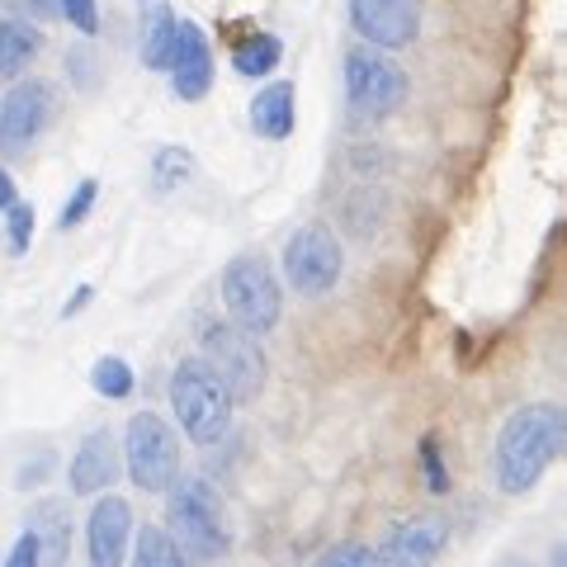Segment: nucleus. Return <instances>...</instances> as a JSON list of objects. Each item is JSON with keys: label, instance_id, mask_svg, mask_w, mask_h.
I'll use <instances>...</instances> for the list:
<instances>
[{"label": "nucleus", "instance_id": "obj_1", "mask_svg": "<svg viewBox=\"0 0 567 567\" xmlns=\"http://www.w3.org/2000/svg\"><path fill=\"white\" fill-rule=\"evenodd\" d=\"M567 454V406L558 402H529L516 406L492 450V477L506 496H525L539 477Z\"/></svg>", "mask_w": 567, "mask_h": 567}, {"label": "nucleus", "instance_id": "obj_2", "mask_svg": "<svg viewBox=\"0 0 567 567\" xmlns=\"http://www.w3.org/2000/svg\"><path fill=\"white\" fill-rule=\"evenodd\" d=\"M166 529L194 567L223 563L227 548H233L227 506L208 477H181V483L166 492Z\"/></svg>", "mask_w": 567, "mask_h": 567}, {"label": "nucleus", "instance_id": "obj_3", "mask_svg": "<svg viewBox=\"0 0 567 567\" xmlns=\"http://www.w3.org/2000/svg\"><path fill=\"white\" fill-rule=\"evenodd\" d=\"M233 393L227 383L213 374V364L204 354H185L171 374V412H175V425L194 440V445H213L223 440L227 421H233Z\"/></svg>", "mask_w": 567, "mask_h": 567}, {"label": "nucleus", "instance_id": "obj_4", "mask_svg": "<svg viewBox=\"0 0 567 567\" xmlns=\"http://www.w3.org/2000/svg\"><path fill=\"white\" fill-rule=\"evenodd\" d=\"M223 308L227 322L251 336H270L284 317V284L260 256H233L223 270Z\"/></svg>", "mask_w": 567, "mask_h": 567}, {"label": "nucleus", "instance_id": "obj_5", "mask_svg": "<svg viewBox=\"0 0 567 567\" xmlns=\"http://www.w3.org/2000/svg\"><path fill=\"white\" fill-rule=\"evenodd\" d=\"M123 468L137 492H171L181 483V435L156 412H137L123 425Z\"/></svg>", "mask_w": 567, "mask_h": 567}, {"label": "nucleus", "instance_id": "obj_6", "mask_svg": "<svg viewBox=\"0 0 567 567\" xmlns=\"http://www.w3.org/2000/svg\"><path fill=\"white\" fill-rule=\"evenodd\" d=\"M406 71L393 52L374 43H354L346 52V100L360 118H388L406 104Z\"/></svg>", "mask_w": 567, "mask_h": 567}, {"label": "nucleus", "instance_id": "obj_7", "mask_svg": "<svg viewBox=\"0 0 567 567\" xmlns=\"http://www.w3.org/2000/svg\"><path fill=\"white\" fill-rule=\"evenodd\" d=\"M346 275V251L327 223H303L284 246V284L303 298H327Z\"/></svg>", "mask_w": 567, "mask_h": 567}, {"label": "nucleus", "instance_id": "obj_8", "mask_svg": "<svg viewBox=\"0 0 567 567\" xmlns=\"http://www.w3.org/2000/svg\"><path fill=\"white\" fill-rule=\"evenodd\" d=\"M256 341L260 336L241 331L237 322H204V360L227 383L237 406L256 402L265 393V354Z\"/></svg>", "mask_w": 567, "mask_h": 567}, {"label": "nucleus", "instance_id": "obj_9", "mask_svg": "<svg viewBox=\"0 0 567 567\" xmlns=\"http://www.w3.org/2000/svg\"><path fill=\"white\" fill-rule=\"evenodd\" d=\"M133 544H137L133 506L114 492L95 496L91 516H85V563L91 567H123V563H133Z\"/></svg>", "mask_w": 567, "mask_h": 567}, {"label": "nucleus", "instance_id": "obj_10", "mask_svg": "<svg viewBox=\"0 0 567 567\" xmlns=\"http://www.w3.org/2000/svg\"><path fill=\"white\" fill-rule=\"evenodd\" d=\"M52 118H58V85L24 76V81L10 85L6 104H0V137H6L10 152H20L48 128Z\"/></svg>", "mask_w": 567, "mask_h": 567}, {"label": "nucleus", "instance_id": "obj_11", "mask_svg": "<svg viewBox=\"0 0 567 567\" xmlns=\"http://www.w3.org/2000/svg\"><path fill=\"white\" fill-rule=\"evenodd\" d=\"M350 24L364 43L398 52L406 43H416L421 0H350Z\"/></svg>", "mask_w": 567, "mask_h": 567}, {"label": "nucleus", "instance_id": "obj_12", "mask_svg": "<svg viewBox=\"0 0 567 567\" xmlns=\"http://www.w3.org/2000/svg\"><path fill=\"white\" fill-rule=\"evenodd\" d=\"M445 544H450L445 516H412L388 529L374 554H379V567H435Z\"/></svg>", "mask_w": 567, "mask_h": 567}, {"label": "nucleus", "instance_id": "obj_13", "mask_svg": "<svg viewBox=\"0 0 567 567\" xmlns=\"http://www.w3.org/2000/svg\"><path fill=\"white\" fill-rule=\"evenodd\" d=\"M118 477V445H114V431H104V425H95L91 435L76 445V454H71L66 464V483L76 496H104L114 487Z\"/></svg>", "mask_w": 567, "mask_h": 567}, {"label": "nucleus", "instance_id": "obj_14", "mask_svg": "<svg viewBox=\"0 0 567 567\" xmlns=\"http://www.w3.org/2000/svg\"><path fill=\"white\" fill-rule=\"evenodd\" d=\"M171 85H175V95L189 104L213 91V43L194 20H181V52H175Z\"/></svg>", "mask_w": 567, "mask_h": 567}, {"label": "nucleus", "instance_id": "obj_15", "mask_svg": "<svg viewBox=\"0 0 567 567\" xmlns=\"http://www.w3.org/2000/svg\"><path fill=\"white\" fill-rule=\"evenodd\" d=\"M137 52H142V66L147 71H175V52H181V20L166 0H147L142 10V39H137Z\"/></svg>", "mask_w": 567, "mask_h": 567}, {"label": "nucleus", "instance_id": "obj_16", "mask_svg": "<svg viewBox=\"0 0 567 567\" xmlns=\"http://www.w3.org/2000/svg\"><path fill=\"white\" fill-rule=\"evenodd\" d=\"M24 529L39 535L43 567H66V558H71V506L62 502V496H43V502L29 511Z\"/></svg>", "mask_w": 567, "mask_h": 567}, {"label": "nucleus", "instance_id": "obj_17", "mask_svg": "<svg viewBox=\"0 0 567 567\" xmlns=\"http://www.w3.org/2000/svg\"><path fill=\"white\" fill-rule=\"evenodd\" d=\"M293 100H298L293 81H270V85H260L256 100H251V128H256L260 137H270V142H284V137L293 133V118H298Z\"/></svg>", "mask_w": 567, "mask_h": 567}, {"label": "nucleus", "instance_id": "obj_18", "mask_svg": "<svg viewBox=\"0 0 567 567\" xmlns=\"http://www.w3.org/2000/svg\"><path fill=\"white\" fill-rule=\"evenodd\" d=\"M39 52H43V33L33 20L10 14V20L0 24V71H6V81H24V71L33 66Z\"/></svg>", "mask_w": 567, "mask_h": 567}, {"label": "nucleus", "instance_id": "obj_19", "mask_svg": "<svg viewBox=\"0 0 567 567\" xmlns=\"http://www.w3.org/2000/svg\"><path fill=\"white\" fill-rule=\"evenodd\" d=\"M284 58V43L275 39V33H237L233 43V66L241 71V76H270V71L279 66Z\"/></svg>", "mask_w": 567, "mask_h": 567}, {"label": "nucleus", "instance_id": "obj_20", "mask_svg": "<svg viewBox=\"0 0 567 567\" xmlns=\"http://www.w3.org/2000/svg\"><path fill=\"white\" fill-rule=\"evenodd\" d=\"M194 171H199L194 152L181 147V142H166V147H156V156H152V189H156V194L185 189V185L194 181Z\"/></svg>", "mask_w": 567, "mask_h": 567}, {"label": "nucleus", "instance_id": "obj_21", "mask_svg": "<svg viewBox=\"0 0 567 567\" xmlns=\"http://www.w3.org/2000/svg\"><path fill=\"white\" fill-rule=\"evenodd\" d=\"M128 567H194L181 544L171 539V529H156V525H142L137 529V544H133V563Z\"/></svg>", "mask_w": 567, "mask_h": 567}, {"label": "nucleus", "instance_id": "obj_22", "mask_svg": "<svg viewBox=\"0 0 567 567\" xmlns=\"http://www.w3.org/2000/svg\"><path fill=\"white\" fill-rule=\"evenodd\" d=\"M133 364L123 360V354H100L95 360V369H91V388L100 398H110V402H123L133 393Z\"/></svg>", "mask_w": 567, "mask_h": 567}, {"label": "nucleus", "instance_id": "obj_23", "mask_svg": "<svg viewBox=\"0 0 567 567\" xmlns=\"http://www.w3.org/2000/svg\"><path fill=\"white\" fill-rule=\"evenodd\" d=\"M29 241H33V208L20 199V204L6 208V246H10V256H24Z\"/></svg>", "mask_w": 567, "mask_h": 567}, {"label": "nucleus", "instance_id": "obj_24", "mask_svg": "<svg viewBox=\"0 0 567 567\" xmlns=\"http://www.w3.org/2000/svg\"><path fill=\"white\" fill-rule=\"evenodd\" d=\"M312 567H379V554L374 548H364V544H354V539H346V544H331Z\"/></svg>", "mask_w": 567, "mask_h": 567}, {"label": "nucleus", "instance_id": "obj_25", "mask_svg": "<svg viewBox=\"0 0 567 567\" xmlns=\"http://www.w3.org/2000/svg\"><path fill=\"white\" fill-rule=\"evenodd\" d=\"M95 194H100V181H81V185H76V194H71V199H66L62 218H58V227H62V233H71V227H81L85 218H91V208H95Z\"/></svg>", "mask_w": 567, "mask_h": 567}, {"label": "nucleus", "instance_id": "obj_26", "mask_svg": "<svg viewBox=\"0 0 567 567\" xmlns=\"http://www.w3.org/2000/svg\"><path fill=\"white\" fill-rule=\"evenodd\" d=\"M421 473H425V487H431L435 496L450 492V473H445V458H440V440L435 435L421 440Z\"/></svg>", "mask_w": 567, "mask_h": 567}, {"label": "nucleus", "instance_id": "obj_27", "mask_svg": "<svg viewBox=\"0 0 567 567\" xmlns=\"http://www.w3.org/2000/svg\"><path fill=\"white\" fill-rule=\"evenodd\" d=\"M62 20L91 39V33L100 29V0H62Z\"/></svg>", "mask_w": 567, "mask_h": 567}, {"label": "nucleus", "instance_id": "obj_28", "mask_svg": "<svg viewBox=\"0 0 567 567\" xmlns=\"http://www.w3.org/2000/svg\"><path fill=\"white\" fill-rule=\"evenodd\" d=\"M6 567H43V548H39V535H33V529H24V535L10 544Z\"/></svg>", "mask_w": 567, "mask_h": 567}, {"label": "nucleus", "instance_id": "obj_29", "mask_svg": "<svg viewBox=\"0 0 567 567\" xmlns=\"http://www.w3.org/2000/svg\"><path fill=\"white\" fill-rule=\"evenodd\" d=\"M14 6H24L33 24H48V20H58L62 14V0H14Z\"/></svg>", "mask_w": 567, "mask_h": 567}, {"label": "nucleus", "instance_id": "obj_30", "mask_svg": "<svg viewBox=\"0 0 567 567\" xmlns=\"http://www.w3.org/2000/svg\"><path fill=\"white\" fill-rule=\"evenodd\" d=\"M10 204H20V189H14V175L6 171L0 175V208H10Z\"/></svg>", "mask_w": 567, "mask_h": 567}, {"label": "nucleus", "instance_id": "obj_31", "mask_svg": "<svg viewBox=\"0 0 567 567\" xmlns=\"http://www.w3.org/2000/svg\"><path fill=\"white\" fill-rule=\"evenodd\" d=\"M85 303H91V289H85V284H81V289H76V298H71V303H66V317L76 312V308H85Z\"/></svg>", "mask_w": 567, "mask_h": 567}, {"label": "nucleus", "instance_id": "obj_32", "mask_svg": "<svg viewBox=\"0 0 567 567\" xmlns=\"http://www.w3.org/2000/svg\"><path fill=\"white\" fill-rule=\"evenodd\" d=\"M548 567H567V544H558V554H554V563Z\"/></svg>", "mask_w": 567, "mask_h": 567}]
</instances>
